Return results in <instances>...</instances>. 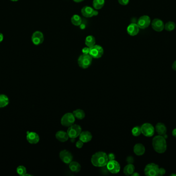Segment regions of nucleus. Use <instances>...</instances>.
I'll return each mask as SVG.
<instances>
[{
  "label": "nucleus",
  "mask_w": 176,
  "mask_h": 176,
  "mask_svg": "<svg viewBox=\"0 0 176 176\" xmlns=\"http://www.w3.org/2000/svg\"><path fill=\"white\" fill-rule=\"evenodd\" d=\"M108 162V155L104 152H97L94 154L91 158V163L92 165L96 167H104L106 166Z\"/></svg>",
  "instance_id": "nucleus-1"
},
{
  "label": "nucleus",
  "mask_w": 176,
  "mask_h": 176,
  "mask_svg": "<svg viewBox=\"0 0 176 176\" xmlns=\"http://www.w3.org/2000/svg\"><path fill=\"white\" fill-rule=\"evenodd\" d=\"M152 146L157 152L163 154L165 152L167 148L166 139L162 135L156 136L152 139Z\"/></svg>",
  "instance_id": "nucleus-2"
},
{
  "label": "nucleus",
  "mask_w": 176,
  "mask_h": 176,
  "mask_svg": "<svg viewBox=\"0 0 176 176\" xmlns=\"http://www.w3.org/2000/svg\"><path fill=\"white\" fill-rule=\"evenodd\" d=\"M93 58L89 54H82L79 57L78 59V65L83 69H87L91 65Z\"/></svg>",
  "instance_id": "nucleus-3"
},
{
  "label": "nucleus",
  "mask_w": 176,
  "mask_h": 176,
  "mask_svg": "<svg viewBox=\"0 0 176 176\" xmlns=\"http://www.w3.org/2000/svg\"><path fill=\"white\" fill-rule=\"evenodd\" d=\"M89 54L93 58H99L104 54V49L100 45H95L89 48Z\"/></svg>",
  "instance_id": "nucleus-4"
},
{
  "label": "nucleus",
  "mask_w": 176,
  "mask_h": 176,
  "mask_svg": "<svg viewBox=\"0 0 176 176\" xmlns=\"http://www.w3.org/2000/svg\"><path fill=\"white\" fill-rule=\"evenodd\" d=\"M159 167L158 165L155 163H150L146 166L144 173L147 176H159Z\"/></svg>",
  "instance_id": "nucleus-5"
},
{
  "label": "nucleus",
  "mask_w": 176,
  "mask_h": 176,
  "mask_svg": "<svg viewBox=\"0 0 176 176\" xmlns=\"http://www.w3.org/2000/svg\"><path fill=\"white\" fill-rule=\"evenodd\" d=\"M82 132V128L80 126L78 125H72L71 126L69 127L67 133H68L69 137L71 139H74L76 137H78L80 135Z\"/></svg>",
  "instance_id": "nucleus-6"
},
{
  "label": "nucleus",
  "mask_w": 176,
  "mask_h": 176,
  "mask_svg": "<svg viewBox=\"0 0 176 176\" xmlns=\"http://www.w3.org/2000/svg\"><path fill=\"white\" fill-rule=\"evenodd\" d=\"M75 118L73 113H66L62 116L61 119V123L64 127H69L74 124Z\"/></svg>",
  "instance_id": "nucleus-7"
},
{
  "label": "nucleus",
  "mask_w": 176,
  "mask_h": 176,
  "mask_svg": "<svg viewBox=\"0 0 176 176\" xmlns=\"http://www.w3.org/2000/svg\"><path fill=\"white\" fill-rule=\"evenodd\" d=\"M107 168L108 172L112 174H117L119 172L121 167L119 162L115 160H110L107 164Z\"/></svg>",
  "instance_id": "nucleus-8"
},
{
  "label": "nucleus",
  "mask_w": 176,
  "mask_h": 176,
  "mask_svg": "<svg viewBox=\"0 0 176 176\" xmlns=\"http://www.w3.org/2000/svg\"><path fill=\"white\" fill-rule=\"evenodd\" d=\"M142 133L147 137H151L155 134V128L154 126L149 123H145L142 126Z\"/></svg>",
  "instance_id": "nucleus-9"
},
{
  "label": "nucleus",
  "mask_w": 176,
  "mask_h": 176,
  "mask_svg": "<svg viewBox=\"0 0 176 176\" xmlns=\"http://www.w3.org/2000/svg\"><path fill=\"white\" fill-rule=\"evenodd\" d=\"M81 12L82 16L86 18H91L92 17L95 16L98 14L97 10L89 6H85L82 7L81 10Z\"/></svg>",
  "instance_id": "nucleus-10"
},
{
  "label": "nucleus",
  "mask_w": 176,
  "mask_h": 176,
  "mask_svg": "<svg viewBox=\"0 0 176 176\" xmlns=\"http://www.w3.org/2000/svg\"><path fill=\"white\" fill-rule=\"evenodd\" d=\"M137 24L140 29H145L149 27L151 24V20L148 16L144 15L140 17Z\"/></svg>",
  "instance_id": "nucleus-11"
},
{
  "label": "nucleus",
  "mask_w": 176,
  "mask_h": 176,
  "mask_svg": "<svg viewBox=\"0 0 176 176\" xmlns=\"http://www.w3.org/2000/svg\"><path fill=\"white\" fill-rule=\"evenodd\" d=\"M59 157L62 161L66 164H70L73 158L71 153L67 150H64L60 151Z\"/></svg>",
  "instance_id": "nucleus-12"
},
{
  "label": "nucleus",
  "mask_w": 176,
  "mask_h": 176,
  "mask_svg": "<svg viewBox=\"0 0 176 176\" xmlns=\"http://www.w3.org/2000/svg\"><path fill=\"white\" fill-rule=\"evenodd\" d=\"M31 41L35 45H41L44 41V35L43 33L40 31H36L32 35Z\"/></svg>",
  "instance_id": "nucleus-13"
},
{
  "label": "nucleus",
  "mask_w": 176,
  "mask_h": 176,
  "mask_svg": "<svg viewBox=\"0 0 176 176\" xmlns=\"http://www.w3.org/2000/svg\"><path fill=\"white\" fill-rule=\"evenodd\" d=\"M152 28L158 32L163 31L164 29V22L160 19H155L151 23Z\"/></svg>",
  "instance_id": "nucleus-14"
},
{
  "label": "nucleus",
  "mask_w": 176,
  "mask_h": 176,
  "mask_svg": "<svg viewBox=\"0 0 176 176\" xmlns=\"http://www.w3.org/2000/svg\"><path fill=\"white\" fill-rule=\"evenodd\" d=\"M27 141L31 144H36L39 141V136L36 132H29L26 136Z\"/></svg>",
  "instance_id": "nucleus-15"
},
{
  "label": "nucleus",
  "mask_w": 176,
  "mask_h": 176,
  "mask_svg": "<svg viewBox=\"0 0 176 176\" xmlns=\"http://www.w3.org/2000/svg\"><path fill=\"white\" fill-rule=\"evenodd\" d=\"M140 28L137 24L131 23L127 27V33L131 36H134L137 35L139 32Z\"/></svg>",
  "instance_id": "nucleus-16"
},
{
  "label": "nucleus",
  "mask_w": 176,
  "mask_h": 176,
  "mask_svg": "<svg viewBox=\"0 0 176 176\" xmlns=\"http://www.w3.org/2000/svg\"><path fill=\"white\" fill-rule=\"evenodd\" d=\"M79 136V140L84 142V143L89 142L92 139V134L89 131L82 132Z\"/></svg>",
  "instance_id": "nucleus-17"
},
{
  "label": "nucleus",
  "mask_w": 176,
  "mask_h": 176,
  "mask_svg": "<svg viewBox=\"0 0 176 176\" xmlns=\"http://www.w3.org/2000/svg\"><path fill=\"white\" fill-rule=\"evenodd\" d=\"M55 136L57 140L61 142H65L67 141L69 138L67 132H66L62 130L58 131L56 134Z\"/></svg>",
  "instance_id": "nucleus-18"
},
{
  "label": "nucleus",
  "mask_w": 176,
  "mask_h": 176,
  "mask_svg": "<svg viewBox=\"0 0 176 176\" xmlns=\"http://www.w3.org/2000/svg\"><path fill=\"white\" fill-rule=\"evenodd\" d=\"M133 151L135 154L138 156H142L145 151V148L143 144H137L133 148Z\"/></svg>",
  "instance_id": "nucleus-19"
},
{
  "label": "nucleus",
  "mask_w": 176,
  "mask_h": 176,
  "mask_svg": "<svg viewBox=\"0 0 176 176\" xmlns=\"http://www.w3.org/2000/svg\"><path fill=\"white\" fill-rule=\"evenodd\" d=\"M156 131L158 134L159 135H162L164 136L165 134H166L167 129H166L165 125L164 123H159L156 125Z\"/></svg>",
  "instance_id": "nucleus-20"
},
{
  "label": "nucleus",
  "mask_w": 176,
  "mask_h": 176,
  "mask_svg": "<svg viewBox=\"0 0 176 176\" xmlns=\"http://www.w3.org/2000/svg\"><path fill=\"white\" fill-rule=\"evenodd\" d=\"M69 168L72 172H78L81 170V166L78 162L72 161L69 164Z\"/></svg>",
  "instance_id": "nucleus-21"
},
{
  "label": "nucleus",
  "mask_w": 176,
  "mask_h": 176,
  "mask_svg": "<svg viewBox=\"0 0 176 176\" xmlns=\"http://www.w3.org/2000/svg\"><path fill=\"white\" fill-rule=\"evenodd\" d=\"M135 168L133 164L129 163L124 168V173L126 176L131 175L135 172Z\"/></svg>",
  "instance_id": "nucleus-22"
},
{
  "label": "nucleus",
  "mask_w": 176,
  "mask_h": 176,
  "mask_svg": "<svg viewBox=\"0 0 176 176\" xmlns=\"http://www.w3.org/2000/svg\"><path fill=\"white\" fill-rule=\"evenodd\" d=\"M9 100L8 97L4 94H0V108L6 107L9 104Z\"/></svg>",
  "instance_id": "nucleus-23"
},
{
  "label": "nucleus",
  "mask_w": 176,
  "mask_h": 176,
  "mask_svg": "<svg viewBox=\"0 0 176 176\" xmlns=\"http://www.w3.org/2000/svg\"><path fill=\"white\" fill-rule=\"evenodd\" d=\"M95 38L92 35L88 36L85 39V45L87 47L90 48L95 45Z\"/></svg>",
  "instance_id": "nucleus-24"
},
{
  "label": "nucleus",
  "mask_w": 176,
  "mask_h": 176,
  "mask_svg": "<svg viewBox=\"0 0 176 176\" xmlns=\"http://www.w3.org/2000/svg\"><path fill=\"white\" fill-rule=\"evenodd\" d=\"M105 3V0H93V7L96 10L100 9L104 7Z\"/></svg>",
  "instance_id": "nucleus-25"
},
{
  "label": "nucleus",
  "mask_w": 176,
  "mask_h": 176,
  "mask_svg": "<svg viewBox=\"0 0 176 176\" xmlns=\"http://www.w3.org/2000/svg\"><path fill=\"white\" fill-rule=\"evenodd\" d=\"M71 22L75 26H79L82 23V19L78 14H74L71 18Z\"/></svg>",
  "instance_id": "nucleus-26"
},
{
  "label": "nucleus",
  "mask_w": 176,
  "mask_h": 176,
  "mask_svg": "<svg viewBox=\"0 0 176 176\" xmlns=\"http://www.w3.org/2000/svg\"><path fill=\"white\" fill-rule=\"evenodd\" d=\"M73 114L75 118L79 120L83 119L85 117V113L84 111L81 109H77L73 111Z\"/></svg>",
  "instance_id": "nucleus-27"
},
{
  "label": "nucleus",
  "mask_w": 176,
  "mask_h": 176,
  "mask_svg": "<svg viewBox=\"0 0 176 176\" xmlns=\"http://www.w3.org/2000/svg\"><path fill=\"white\" fill-rule=\"evenodd\" d=\"M176 28V24L174 22L168 21L164 25V29L167 31H172Z\"/></svg>",
  "instance_id": "nucleus-28"
},
{
  "label": "nucleus",
  "mask_w": 176,
  "mask_h": 176,
  "mask_svg": "<svg viewBox=\"0 0 176 176\" xmlns=\"http://www.w3.org/2000/svg\"><path fill=\"white\" fill-rule=\"evenodd\" d=\"M16 172L20 176H24L26 174V169L24 166L20 165L16 168Z\"/></svg>",
  "instance_id": "nucleus-29"
},
{
  "label": "nucleus",
  "mask_w": 176,
  "mask_h": 176,
  "mask_svg": "<svg viewBox=\"0 0 176 176\" xmlns=\"http://www.w3.org/2000/svg\"><path fill=\"white\" fill-rule=\"evenodd\" d=\"M142 133L141 128L139 126L134 127L132 130V134L135 136H138Z\"/></svg>",
  "instance_id": "nucleus-30"
},
{
  "label": "nucleus",
  "mask_w": 176,
  "mask_h": 176,
  "mask_svg": "<svg viewBox=\"0 0 176 176\" xmlns=\"http://www.w3.org/2000/svg\"><path fill=\"white\" fill-rule=\"evenodd\" d=\"M118 2L122 5L126 6L129 3V0H118Z\"/></svg>",
  "instance_id": "nucleus-31"
},
{
  "label": "nucleus",
  "mask_w": 176,
  "mask_h": 176,
  "mask_svg": "<svg viewBox=\"0 0 176 176\" xmlns=\"http://www.w3.org/2000/svg\"><path fill=\"white\" fill-rule=\"evenodd\" d=\"M84 145V142H82V141L79 140L78 141H77L76 143V147L77 148H82V146Z\"/></svg>",
  "instance_id": "nucleus-32"
},
{
  "label": "nucleus",
  "mask_w": 176,
  "mask_h": 176,
  "mask_svg": "<svg viewBox=\"0 0 176 176\" xmlns=\"http://www.w3.org/2000/svg\"><path fill=\"white\" fill-rule=\"evenodd\" d=\"M166 172V170L163 168H159V175H164Z\"/></svg>",
  "instance_id": "nucleus-33"
},
{
  "label": "nucleus",
  "mask_w": 176,
  "mask_h": 176,
  "mask_svg": "<svg viewBox=\"0 0 176 176\" xmlns=\"http://www.w3.org/2000/svg\"><path fill=\"white\" fill-rule=\"evenodd\" d=\"M89 48L87 47H84L83 48L82 50V54H89Z\"/></svg>",
  "instance_id": "nucleus-34"
},
{
  "label": "nucleus",
  "mask_w": 176,
  "mask_h": 176,
  "mask_svg": "<svg viewBox=\"0 0 176 176\" xmlns=\"http://www.w3.org/2000/svg\"><path fill=\"white\" fill-rule=\"evenodd\" d=\"M108 157L109 161L114 160L115 156L113 154H109V155H108Z\"/></svg>",
  "instance_id": "nucleus-35"
},
{
  "label": "nucleus",
  "mask_w": 176,
  "mask_h": 176,
  "mask_svg": "<svg viewBox=\"0 0 176 176\" xmlns=\"http://www.w3.org/2000/svg\"><path fill=\"white\" fill-rule=\"evenodd\" d=\"M172 69L176 71V61H175L174 62V63H172Z\"/></svg>",
  "instance_id": "nucleus-36"
},
{
  "label": "nucleus",
  "mask_w": 176,
  "mask_h": 176,
  "mask_svg": "<svg viewBox=\"0 0 176 176\" xmlns=\"http://www.w3.org/2000/svg\"><path fill=\"white\" fill-rule=\"evenodd\" d=\"M4 39V36L2 33H0V43L2 42Z\"/></svg>",
  "instance_id": "nucleus-37"
},
{
  "label": "nucleus",
  "mask_w": 176,
  "mask_h": 176,
  "mask_svg": "<svg viewBox=\"0 0 176 176\" xmlns=\"http://www.w3.org/2000/svg\"><path fill=\"white\" fill-rule=\"evenodd\" d=\"M172 135L175 136V137H176V129H174L173 130V131H172Z\"/></svg>",
  "instance_id": "nucleus-38"
},
{
  "label": "nucleus",
  "mask_w": 176,
  "mask_h": 176,
  "mask_svg": "<svg viewBox=\"0 0 176 176\" xmlns=\"http://www.w3.org/2000/svg\"><path fill=\"white\" fill-rule=\"evenodd\" d=\"M131 176H140V174H139L137 172H133L132 174L131 175Z\"/></svg>",
  "instance_id": "nucleus-39"
},
{
  "label": "nucleus",
  "mask_w": 176,
  "mask_h": 176,
  "mask_svg": "<svg viewBox=\"0 0 176 176\" xmlns=\"http://www.w3.org/2000/svg\"><path fill=\"white\" fill-rule=\"evenodd\" d=\"M74 2H76V3H80L84 1V0H73Z\"/></svg>",
  "instance_id": "nucleus-40"
},
{
  "label": "nucleus",
  "mask_w": 176,
  "mask_h": 176,
  "mask_svg": "<svg viewBox=\"0 0 176 176\" xmlns=\"http://www.w3.org/2000/svg\"><path fill=\"white\" fill-rule=\"evenodd\" d=\"M10 1H13V2H16V1H19V0H10Z\"/></svg>",
  "instance_id": "nucleus-41"
},
{
  "label": "nucleus",
  "mask_w": 176,
  "mask_h": 176,
  "mask_svg": "<svg viewBox=\"0 0 176 176\" xmlns=\"http://www.w3.org/2000/svg\"><path fill=\"white\" fill-rule=\"evenodd\" d=\"M176 176V174H172L171 175V176Z\"/></svg>",
  "instance_id": "nucleus-42"
}]
</instances>
